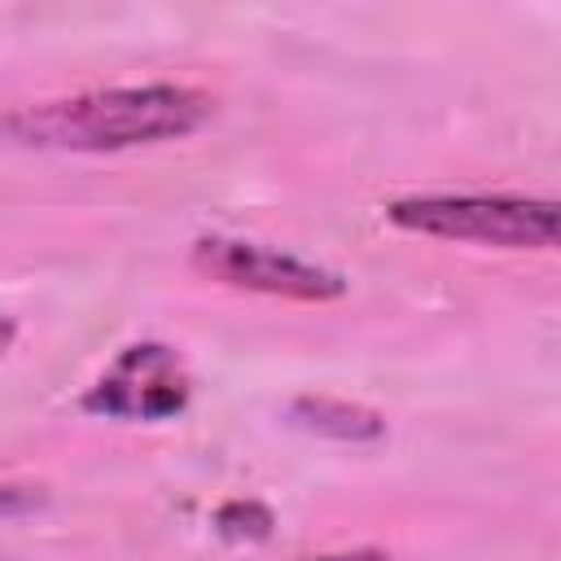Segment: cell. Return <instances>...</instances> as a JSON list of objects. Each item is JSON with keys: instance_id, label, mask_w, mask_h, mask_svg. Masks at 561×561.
Returning a JSON list of instances; mask_svg holds the SVG:
<instances>
[{"instance_id": "1", "label": "cell", "mask_w": 561, "mask_h": 561, "mask_svg": "<svg viewBox=\"0 0 561 561\" xmlns=\"http://www.w3.org/2000/svg\"><path fill=\"white\" fill-rule=\"evenodd\" d=\"M215 96L188 83H127L75 96L26 101L0 114V136L22 149L53 153H118L162 140H184L210 123Z\"/></svg>"}, {"instance_id": "2", "label": "cell", "mask_w": 561, "mask_h": 561, "mask_svg": "<svg viewBox=\"0 0 561 561\" xmlns=\"http://www.w3.org/2000/svg\"><path fill=\"white\" fill-rule=\"evenodd\" d=\"M386 219L416 237L495 245V250H552L561 206L552 197L517 193H412L386 206Z\"/></svg>"}, {"instance_id": "3", "label": "cell", "mask_w": 561, "mask_h": 561, "mask_svg": "<svg viewBox=\"0 0 561 561\" xmlns=\"http://www.w3.org/2000/svg\"><path fill=\"white\" fill-rule=\"evenodd\" d=\"M193 267L228 289H245V294H267V298H289V302H337L346 294V276L298 259L289 250H272L245 237H224V232H206L193 241L188 250Z\"/></svg>"}, {"instance_id": "4", "label": "cell", "mask_w": 561, "mask_h": 561, "mask_svg": "<svg viewBox=\"0 0 561 561\" xmlns=\"http://www.w3.org/2000/svg\"><path fill=\"white\" fill-rule=\"evenodd\" d=\"M193 399L188 364L167 342H131L88 386L83 412L110 421H167Z\"/></svg>"}, {"instance_id": "5", "label": "cell", "mask_w": 561, "mask_h": 561, "mask_svg": "<svg viewBox=\"0 0 561 561\" xmlns=\"http://www.w3.org/2000/svg\"><path fill=\"white\" fill-rule=\"evenodd\" d=\"M285 416L316 434V438H333V443H377L386 438V416L377 408L351 403V399H333V394H298Z\"/></svg>"}, {"instance_id": "6", "label": "cell", "mask_w": 561, "mask_h": 561, "mask_svg": "<svg viewBox=\"0 0 561 561\" xmlns=\"http://www.w3.org/2000/svg\"><path fill=\"white\" fill-rule=\"evenodd\" d=\"M276 526L272 508L259 504V500H228L215 508V530L232 543H254V539H267Z\"/></svg>"}, {"instance_id": "7", "label": "cell", "mask_w": 561, "mask_h": 561, "mask_svg": "<svg viewBox=\"0 0 561 561\" xmlns=\"http://www.w3.org/2000/svg\"><path fill=\"white\" fill-rule=\"evenodd\" d=\"M44 495L31 491V486H0V513H22V508H35Z\"/></svg>"}, {"instance_id": "8", "label": "cell", "mask_w": 561, "mask_h": 561, "mask_svg": "<svg viewBox=\"0 0 561 561\" xmlns=\"http://www.w3.org/2000/svg\"><path fill=\"white\" fill-rule=\"evenodd\" d=\"M311 561H399L381 548H351V552H324V557H311Z\"/></svg>"}, {"instance_id": "9", "label": "cell", "mask_w": 561, "mask_h": 561, "mask_svg": "<svg viewBox=\"0 0 561 561\" xmlns=\"http://www.w3.org/2000/svg\"><path fill=\"white\" fill-rule=\"evenodd\" d=\"M13 342H18V320H13L9 311H0V355H4Z\"/></svg>"}]
</instances>
